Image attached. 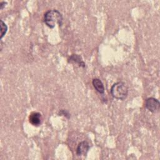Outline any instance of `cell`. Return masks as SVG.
<instances>
[{
    "label": "cell",
    "instance_id": "cell-1",
    "mask_svg": "<svg viewBox=\"0 0 160 160\" xmlns=\"http://www.w3.org/2000/svg\"><path fill=\"white\" fill-rule=\"evenodd\" d=\"M45 24L49 28H54L57 24L61 26L62 23V16L61 13L56 9L48 11L44 15Z\"/></svg>",
    "mask_w": 160,
    "mask_h": 160
},
{
    "label": "cell",
    "instance_id": "cell-2",
    "mask_svg": "<svg viewBox=\"0 0 160 160\" xmlns=\"http://www.w3.org/2000/svg\"><path fill=\"white\" fill-rule=\"evenodd\" d=\"M112 96L118 100H124L128 94V88L123 82H117L114 83L111 88Z\"/></svg>",
    "mask_w": 160,
    "mask_h": 160
},
{
    "label": "cell",
    "instance_id": "cell-3",
    "mask_svg": "<svg viewBox=\"0 0 160 160\" xmlns=\"http://www.w3.org/2000/svg\"><path fill=\"white\" fill-rule=\"evenodd\" d=\"M145 107L146 109L152 113H156L160 108L159 101L152 97L148 98L145 101Z\"/></svg>",
    "mask_w": 160,
    "mask_h": 160
},
{
    "label": "cell",
    "instance_id": "cell-4",
    "mask_svg": "<svg viewBox=\"0 0 160 160\" xmlns=\"http://www.w3.org/2000/svg\"><path fill=\"white\" fill-rule=\"evenodd\" d=\"M89 149V143L83 141L79 143L77 149H76V154L78 156H86L88 153Z\"/></svg>",
    "mask_w": 160,
    "mask_h": 160
},
{
    "label": "cell",
    "instance_id": "cell-5",
    "mask_svg": "<svg viewBox=\"0 0 160 160\" xmlns=\"http://www.w3.org/2000/svg\"><path fill=\"white\" fill-rule=\"evenodd\" d=\"M29 122L35 126H38L41 124L42 121V116L39 112H33L29 116Z\"/></svg>",
    "mask_w": 160,
    "mask_h": 160
},
{
    "label": "cell",
    "instance_id": "cell-6",
    "mask_svg": "<svg viewBox=\"0 0 160 160\" xmlns=\"http://www.w3.org/2000/svg\"><path fill=\"white\" fill-rule=\"evenodd\" d=\"M68 62L71 63L78 64L79 67H85V63L82 61L81 57L78 54H72L68 59Z\"/></svg>",
    "mask_w": 160,
    "mask_h": 160
},
{
    "label": "cell",
    "instance_id": "cell-7",
    "mask_svg": "<svg viewBox=\"0 0 160 160\" xmlns=\"http://www.w3.org/2000/svg\"><path fill=\"white\" fill-rule=\"evenodd\" d=\"M92 85L95 89L100 94H103L104 92V87L102 81L98 78H94L92 81Z\"/></svg>",
    "mask_w": 160,
    "mask_h": 160
},
{
    "label": "cell",
    "instance_id": "cell-8",
    "mask_svg": "<svg viewBox=\"0 0 160 160\" xmlns=\"http://www.w3.org/2000/svg\"><path fill=\"white\" fill-rule=\"evenodd\" d=\"M0 26H1V39H2L4 37V36L6 34L8 31V26L2 20H1Z\"/></svg>",
    "mask_w": 160,
    "mask_h": 160
},
{
    "label": "cell",
    "instance_id": "cell-9",
    "mask_svg": "<svg viewBox=\"0 0 160 160\" xmlns=\"http://www.w3.org/2000/svg\"><path fill=\"white\" fill-rule=\"evenodd\" d=\"M59 116L63 115L67 118H69V116H70V114H69V112L66 110H63V109H61V111H59Z\"/></svg>",
    "mask_w": 160,
    "mask_h": 160
},
{
    "label": "cell",
    "instance_id": "cell-10",
    "mask_svg": "<svg viewBox=\"0 0 160 160\" xmlns=\"http://www.w3.org/2000/svg\"><path fill=\"white\" fill-rule=\"evenodd\" d=\"M7 4V3H6V2H4V1L1 2V4H0L1 9H2L4 8V7L5 6V4Z\"/></svg>",
    "mask_w": 160,
    "mask_h": 160
}]
</instances>
